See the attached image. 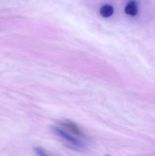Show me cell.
Returning a JSON list of instances; mask_svg holds the SVG:
<instances>
[{"mask_svg":"<svg viewBox=\"0 0 155 156\" xmlns=\"http://www.w3.org/2000/svg\"><path fill=\"white\" fill-rule=\"evenodd\" d=\"M52 128L53 131L58 136H60L66 142L70 143L73 146L79 147V148H83L84 147L83 144L81 141L69 134V133L66 132L62 128L55 126H52Z\"/></svg>","mask_w":155,"mask_h":156,"instance_id":"cell-1","label":"cell"},{"mask_svg":"<svg viewBox=\"0 0 155 156\" xmlns=\"http://www.w3.org/2000/svg\"><path fill=\"white\" fill-rule=\"evenodd\" d=\"M107 156H109V155H107Z\"/></svg>","mask_w":155,"mask_h":156,"instance_id":"cell-6","label":"cell"},{"mask_svg":"<svg viewBox=\"0 0 155 156\" xmlns=\"http://www.w3.org/2000/svg\"><path fill=\"white\" fill-rule=\"evenodd\" d=\"M63 127L67 129L69 132L73 134L76 136L78 137H84L85 135L84 134L82 130L79 126L72 121L69 120H66L61 123Z\"/></svg>","mask_w":155,"mask_h":156,"instance_id":"cell-2","label":"cell"},{"mask_svg":"<svg viewBox=\"0 0 155 156\" xmlns=\"http://www.w3.org/2000/svg\"><path fill=\"white\" fill-rule=\"evenodd\" d=\"M34 151L37 156H51L48 154L42 148L40 147H34Z\"/></svg>","mask_w":155,"mask_h":156,"instance_id":"cell-5","label":"cell"},{"mask_svg":"<svg viewBox=\"0 0 155 156\" xmlns=\"http://www.w3.org/2000/svg\"><path fill=\"white\" fill-rule=\"evenodd\" d=\"M113 13V8L110 5H104L100 8V13L103 17L108 18L112 16Z\"/></svg>","mask_w":155,"mask_h":156,"instance_id":"cell-4","label":"cell"},{"mask_svg":"<svg viewBox=\"0 0 155 156\" xmlns=\"http://www.w3.org/2000/svg\"><path fill=\"white\" fill-rule=\"evenodd\" d=\"M125 13L131 16H135L138 12V7L136 2L134 0L130 1L125 8Z\"/></svg>","mask_w":155,"mask_h":156,"instance_id":"cell-3","label":"cell"}]
</instances>
